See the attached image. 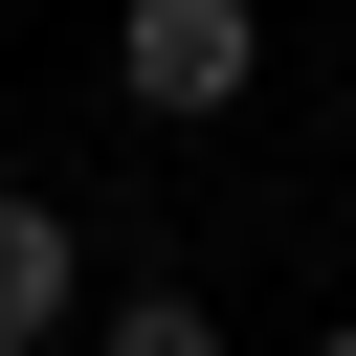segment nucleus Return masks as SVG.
<instances>
[{"label": "nucleus", "mask_w": 356, "mask_h": 356, "mask_svg": "<svg viewBox=\"0 0 356 356\" xmlns=\"http://www.w3.org/2000/svg\"><path fill=\"white\" fill-rule=\"evenodd\" d=\"M89 356H222V312H200V289H134V312H111Z\"/></svg>", "instance_id": "3"}, {"label": "nucleus", "mask_w": 356, "mask_h": 356, "mask_svg": "<svg viewBox=\"0 0 356 356\" xmlns=\"http://www.w3.org/2000/svg\"><path fill=\"white\" fill-rule=\"evenodd\" d=\"M312 356H356V312H334V334H312Z\"/></svg>", "instance_id": "4"}, {"label": "nucleus", "mask_w": 356, "mask_h": 356, "mask_svg": "<svg viewBox=\"0 0 356 356\" xmlns=\"http://www.w3.org/2000/svg\"><path fill=\"white\" fill-rule=\"evenodd\" d=\"M245 67H267V0H134V22H111V89H134L156 134L245 111Z\"/></svg>", "instance_id": "1"}, {"label": "nucleus", "mask_w": 356, "mask_h": 356, "mask_svg": "<svg viewBox=\"0 0 356 356\" xmlns=\"http://www.w3.org/2000/svg\"><path fill=\"white\" fill-rule=\"evenodd\" d=\"M67 289H89V267H67V200H44V178H0V356H44V334H67Z\"/></svg>", "instance_id": "2"}]
</instances>
